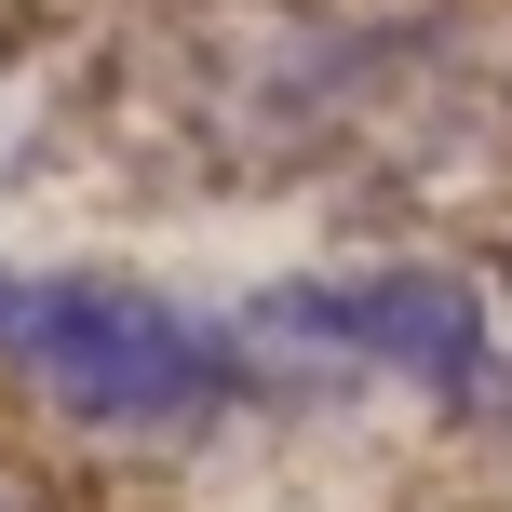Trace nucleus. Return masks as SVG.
Instances as JSON below:
<instances>
[{"label": "nucleus", "mask_w": 512, "mask_h": 512, "mask_svg": "<svg viewBox=\"0 0 512 512\" xmlns=\"http://www.w3.org/2000/svg\"><path fill=\"white\" fill-rule=\"evenodd\" d=\"M0 364H14L54 418L135 432V445L216 432L256 391L230 324L149 297V283H108V270H0Z\"/></svg>", "instance_id": "nucleus-1"}, {"label": "nucleus", "mask_w": 512, "mask_h": 512, "mask_svg": "<svg viewBox=\"0 0 512 512\" xmlns=\"http://www.w3.org/2000/svg\"><path fill=\"white\" fill-rule=\"evenodd\" d=\"M256 391H418V405H472L499 364V310L459 270H324L270 283L243 310Z\"/></svg>", "instance_id": "nucleus-2"}, {"label": "nucleus", "mask_w": 512, "mask_h": 512, "mask_svg": "<svg viewBox=\"0 0 512 512\" xmlns=\"http://www.w3.org/2000/svg\"><path fill=\"white\" fill-rule=\"evenodd\" d=\"M486 310H499V364H512V256H499V283H486Z\"/></svg>", "instance_id": "nucleus-3"}, {"label": "nucleus", "mask_w": 512, "mask_h": 512, "mask_svg": "<svg viewBox=\"0 0 512 512\" xmlns=\"http://www.w3.org/2000/svg\"><path fill=\"white\" fill-rule=\"evenodd\" d=\"M0 512H41V499H27V486H0Z\"/></svg>", "instance_id": "nucleus-4"}]
</instances>
